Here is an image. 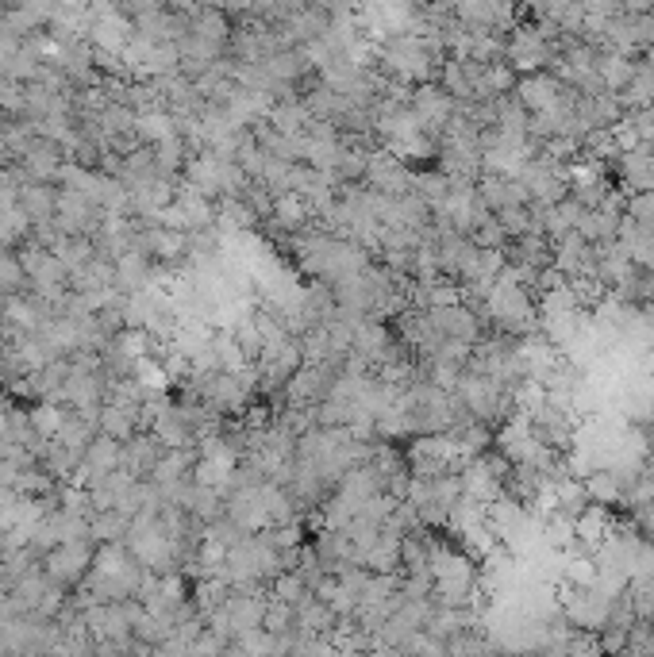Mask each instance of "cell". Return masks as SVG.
<instances>
[{"instance_id": "6da1fadb", "label": "cell", "mask_w": 654, "mask_h": 657, "mask_svg": "<svg viewBox=\"0 0 654 657\" xmlns=\"http://www.w3.org/2000/svg\"><path fill=\"white\" fill-rule=\"evenodd\" d=\"M97 538H74V542H58L51 554H43V573L58 581L62 588H74L89 577L93 558H97Z\"/></svg>"}, {"instance_id": "7a4b0ae2", "label": "cell", "mask_w": 654, "mask_h": 657, "mask_svg": "<svg viewBox=\"0 0 654 657\" xmlns=\"http://www.w3.org/2000/svg\"><path fill=\"white\" fill-rule=\"evenodd\" d=\"M162 454H166V442H158V435H131L124 442V458H120V465H124L131 477H139V481H151L154 465L162 462Z\"/></svg>"}, {"instance_id": "277c9868", "label": "cell", "mask_w": 654, "mask_h": 657, "mask_svg": "<svg viewBox=\"0 0 654 657\" xmlns=\"http://www.w3.org/2000/svg\"><path fill=\"white\" fill-rule=\"evenodd\" d=\"M20 208L27 212L31 223H51L54 208H58V189L51 181H27L20 189Z\"/></svg>"}, {"instance_id": "5b68a950", "label": "cell", "mask_w": 654, "mask_h": 657, "mask_svg": "<svg viewBox=\"0 0 654 657\" xmlns=\"http://www.w3.org/2000/svg\"><path fill=\"white\" fill-rule=\"evenodd\" d=\"M89 531L97 542H124L131 531V515L124 508H97L89 515Z\"/></svg>"}, {"instance_id": "52a82bcc", "label": "cell", "mask_w": 654, "mask_h": 657, "mask_svg": "<svg viewBox=\"0 0 654 657\" xmlns=\"http://www.w3.org/2000/svg\"><path fill=\"white\" fill-rule=\"evenodd\" d=\"M474 243L485 246V250H497V246L508 243V231H504V223L497 216H481L474 223Z\"/></svg>"}, {"instance_id": "8992f818", "label": "cell", "mask_w": 654, "mask_h": 657, "mask_svg": "<svg viewBox=\"0 0 654 657\" xmlns=\"http://www.w3.org/2000/svg\"><path fill=\"white\" fill-rule=\"evenodd\" d=\"M624 177L639 193H654V150L651 146H635L624 154Z\"/></svg>"}, {"instance_id": "3957f363", "label": "cell", "mask_w": 654, "mask_h": 657, "mask_svg": "<svg viewBox=\"0 0 654 657\" xmlns=\"http://www.w3.org/2000/svg\"><path fill=\"white\" fill-rule=\"evenodd\" d=\"M154 281V258L143 254V250H124L116 258V289L120 292H139V289H151Z\"/></svg>"}]
</instances>
